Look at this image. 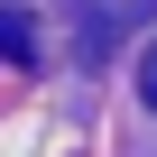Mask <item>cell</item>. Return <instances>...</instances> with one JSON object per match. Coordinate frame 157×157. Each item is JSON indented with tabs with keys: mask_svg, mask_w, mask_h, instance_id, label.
Returning <instances> with one entry per match:
<instances>
[{
	"mask_svg": "<svg viewBox=\"0 0 157 157\" xmlns=\"http://www.w3.org/2000/svg\"><path fill=\"white\" fill-rule=\"evenodd\" d=\"M0 56L10 65H37V28H28V10H10V0H0Z\"/></svg>",
	"mask_w": 157,
	"mask_h": 157,
	"instance_id": "cell-1",
	"label": "cell"
},
{
	"mask_svg": "<svg viewBox=\"0 0 157 157\" xmlns=\"http://www.w3.org/2000/svg\"><path fill=\"white\" fill-rule=\"evenodd\" d=\"M139 102L157 111V37H148V56H139Z\"/></svg>",
	"mask_w": 157,
	"mask_h": 157,
	"instance_id": "cell-2",
	"label": "cell"
}]
</instances>
